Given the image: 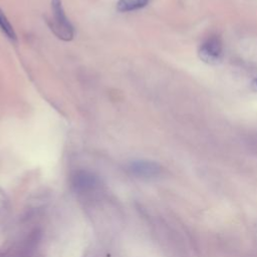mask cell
<instances>
[{
  "label": "cell",
  "instance_id": "obj_3",
  "mask_svg": "<svg viewBox=\"0 0 257 257\" xmlns=\"http://www.w3.org/2000/svg\"><path fill=\"white\" fill-rule=\"evenodd\" d=\"M128 170L132 174L142 178H153L158 176L162 168L159 164L152 161H135L128 165Z\"/></svg>",
  "mask_w": 257,
  "mask_h": 257
},
{
  "label": "cell",
  "instance_id": "obj_2",
  "mask_svg": "<svg viewBox=\"0 0 257 257\" xmlns=\"http://www.w3.org/2000/svg\"><path fill=\"white\" fill-rule=\"evenodd\" d=\"M51 4L53 14L51 29L59 38L65 41L71 40L73 37V28L63 11L61 0H52Z\"/></svg>",
  "mask_w": 257,
  "mask_h": 257
},
{
  "label": "cell",
  "instance_id": "obj_5",
  "mask_svg": "<svg viewBox=\"0 0 257 257\" xmlns=\"http://www.w3.org/2000/svg\"><path fill=\"white\" fill-rule=\"evenodd\" d=\"M0 30L11 40H15L16 39V34L15 31L12 27V25L10 24V22L8 21L7 17L5 16V14L3 13V11L0 9Z\"/></svg>",
  "mask_w": 257,
  "mask_h": 257
},
{
  "label": "cell",
  "instance_id": "obj_4",
  "mask_svg": "<svg viewBox=\"0 0 257 257\" xmlns=\"http://www.w3.org/2000/svg\"><path fill=\"white\" fill-rule=\"evenodd\" d=\"M150 0H118L116 9L119 12H130L144 8Z\"/></svg>",
  "mask_w": 257,
  "mask_h": 257
},
{
  "label": "cell",
  "instance_id": "obj_1",
  "mask_svg": "<svg viewBox=\"0 0 257 257\" xmlns=\"http://www.w3.org/2000/svg\"><path fill=\"white\" fill-rule=\"evenodd\" d=\"M198 54L200 59L207 64L219 63L224 54V46L222 38L219 35H211L207 37L200 45Z\"/></svg>",
  "mask_w": 257,
  "mask_h": 257
},
{
  "label": "cell",
  "instance_id": "obj_6",
  "mask_svg": "<svg viewBox=\"0 0 257 257\" xmlns=\"http://www.w3.org/2000/svg\"><path fill=\"white\" fill-rule=\"evenodd\" d=\"M251 88L254 90V91H257V77L254 78L252 81H251Z\"/></svg>",
  "mask_w": 257,
  "mask_h": 257
}]
</instances>
